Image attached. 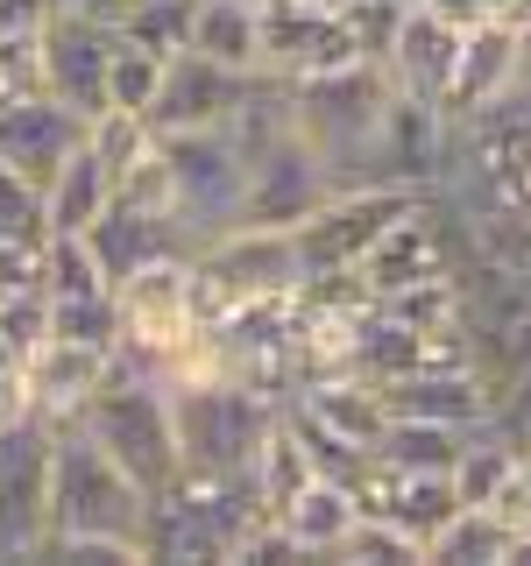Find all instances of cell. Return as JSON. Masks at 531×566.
<instances>
[{
  "mask_svg": "<svg viewBox=\"0 0 531 566\" xmlns=\"http://www.w3.org/2000/svg\"><path fill=\"white\" fill-rule=\"evenodd\" d=\"M50 538H135V545H149V489L85 424H58V439H50Z\"/></svg>",
  "mask_w": 531,
  "mask_h": 566,
  "instance_id": "1",
  "label": "cell"
},
{
  "mask_svg": "<svg viewBox=\"0 0 531 566\" xmlns=\"http://www.w3.org/2000/svg\"><path fill=\"white\" fill-rule=\"evenodd\" d=\"M79 424L149 495H164L177 474H185V453H177V418H170V382L149 376V368H135V361H121V354H114V368H106V382L93 389V403L79 411Z\"/></svg>",
  "mask_w": 531,
  "mask_h": 566,
  "instance_id": "2",
  "label": "cell"
},
{
  "mask_svg": "<svg viewBox=\"0 0 531 566\" xmlns=\"http://www.w3.org/2000/svg\"><path fill=\"white\" fill-rule=\"evenodd\" d=\"M170 418H177V453L185 474H248L256 447L270 439V424L283 418L277 397H262L256 382L227 376H177L170 382Z\"/></svg>",
  "mask_w": 531,
  "mask_h": 566,
  "instance_id": "3",
  "label": "cell"
},
{
  "mask_svg": "<svg viewBox=\"0 0 531 566\" xmlns=\"http://www.w3.org/2000/svg\"><path fill=\"white\" fill-rule=\"evenodd\" d=\"M191 270H199V297L206 318H227L241 305H270V297H298L305 291V255H298L291 227H227L191 248Z\"/></svg>",
  "mask_w": 531,
  "mask_h": 566,
  "instance_id": "4",
  "label": "cell"
},
{
  "mask_svg": "<svg viewBox=\"0 0 531 566\" xmlns=\"http://www.w3.org/2000/svg\"><path fill=\"white\" fill-rule=\"evenodd\" d=\"M164 156L177 220L191 241H212L227 227H241V191H248V149L235 142V128H191V135H156Z\"/></svg>",
  "mask_w": 531,
  "mask_h": 566,
  "instance_id": "5",
  "label": "cell"
},
{
  "mask_svg": "<svg viewBox=\"0 0 531 566\" xmlns=\"http://www.w3.org/2000/svg\"><path fill=\"white\" fill-rule=\"evenodd\" d=\"M425 191L412 185H341L312 220H298V255H305V276H326V270H354L368 255V241L383 234L397 212H412Z\"/></svg>",
  "mask_w": 531,
  "mask_h": 566,
  "instance_id": "6",
  "label": "cell"
},
{
  "mask_svg": "<svg viewBox=\"0 0 531 566\" xmlns=\"http://www.w3.org/2000/svg\"><path fill=\"white\" fill-rule=\"evenodd\" d=\"M50 418H22L0 432V559H43L50 538Z\"/></svg>",
  "mask_w": 531,
  "mask_h": 566,
  "instance_id": "7",
  "label": "cell"
},
{
  "mask_svg": "<svg viewBox=\"0 0 531 566\" xmlns=\"http://www.w3.org/2000/svg\"><path fill=\"white\" fill-rule=\"evenodd\" d=\"M524 78H531V35H518L503 14H489L482 29L460 35L454 78H447V99H439V114H447V120H468V114H482V106L510 99Z\"/></svg>",
  "mask_w": 531,
  "mask_h": 566,
  "instance_id": "8",
  "label": "cell"
},
{
  "mask_svg": "<svg viewBox=\"0 0 531 566\" xmlns=\"http://www.w3.org/2000/svg\"><path fill=\"white\" fill-rule=\"evenodd\" d=\"M114 43H121V29L79 22V14H50L43 22V93L93 120L106 106V64H114Z\"/></svg>",
  "mask_w": 531,
  "mask_h": 566,
  "instance_id": "9",
  "label": "cell"
},
{
  "mask_svg": "<svg viewBox=\"0 0 531 566\" xmlns=\"http://www.w3.org/2000/svg\"><path fill=\"white\" fill-rule=\"evenodd\" d=\"M248 85H256V78H235L227 64L199 57V50H177V57L164 64V93H156L149 120H156V135L227 128V120H235V106L248 99Z\"/></svg>",
  "mask_w": 531,
  "mask_h": 566,
  "instance_id": "10",
  "label": "cell"
},
{
  "mask_svg": "<svg viewBox=\"0 0 531 566\" xmlns=\"http://www.w3.org/2000/svg\"><path fill=\"white\" fill-rule=\"evenodd\" d=\"M106 368H114V347L64 340V333L35 340V347L22 354V382H29L35 418H50V424H79V411L93 403V389L106 382Z\"/></svg>",
  "mask_w": 531,
  "mask_h": 566,
  "instance_id": "11",
  "label": "cell"
},
{
  "mask_svg": "<svg viewBox=\"0 0 531 566\" xmlns=\"http://www.w3.org/2000/svg\"><path fill=\"white\" fill-rule=\"evenodd\" d=\"M354 270H362V283L376 297L404 291V283H425V276H454V262H447V220L433 212V191H425L412 212H397V220L368 241V255L354 262Z\"/></svg>",
  "mask_w": 531,
  "mask_h": 566,
  "instance_id": "12",
  "label": "cell"
},
{
  "mask_svg": "<svg viewBox=\"0 0 531 566\" xmlns=\"http://www.w3.org/2000/svg\"><path fill=\"white\" fill-rule=\"evenodd\" d=\"M79 142H85V114H71V106L50 99V93H35L22 106H0V164L14 177H29L35 191L58 177V164Z\"/></svg>",
  "mask_w": 531,
  "mask_h": 566,
  "instance_id": "13",
  "label": "cell"
},
{
  "mask_svg": "<svg viewBox=\"0 0 531 566\" xmlns=\"http://www.w3.org/2000/svg\"><path fill=\"white\" fill-rule=\"evenodd\" d=\"M291 411L319 424V432H333L341 447L354 453H376L383 432H389V403H383V382L362 376V368H341V376H319L291 397Z\"/></svg>",
  "mask_w": 531,
  "mask_h": 566,
  "instance_id": "14",
  "label": "cell"
},
{
  "mask_svg": "<svg viewBox=\"0 0 531 566\" xmlns=\"http://www.w3.org/2000/svg\"><path fill=\"white\" fill-rule=\"evenodd\" d=\"M454 50H460V35L447 22H433L425 8H404L397 35H389V50H383V71H389L397 93L439 106V99H447V78H454Z\"/></svg>",
  "mask_w": 531,
  "mask_h": 566,
  "instance_id": "15",
  "label": "cell"
},
{
  "mask_svg": "<svg viewBox=\"0 0 531 566\" xmlns=\"http://www.w3.org/2000/svg\"><path fill=\"white\" fill-rule=\"evenodd\" d=\"M191 50L227 64L235 78H262L270 71V43H262V0H199L191 14Z\"/></svg>",
  "mask_w": 531,
  "mask_h": 566,
  "instance_id": "16",
  "label": "cell"
},
{
  "mask_svg": "<svg viewBox=\"0 0 531 566\" xmlns=\"http://www.w3.org/2000/svg\"><path fill=\"white\" fill-rule=\"evenodd\" d=\"M354 517H362V503H354V489L333 482V474H312V482L277 510V524L291 531V545L305 559H333V553H341V538L354 531Z\"/></svg>",
  "mask_w": 531,
  "mask_h": 566,
  "instance_id": "17",
  "label": "cell"
},
{
  "mask_svg": "<svg viewBox=\"0 0 531 566\" xmlns=\"http://www.w3.org/2000/svg\"><path fill=\"white\" fill-rule=\"evenodd\" d=\"M106 206H114V177H106V164L79 142L58 164V177L43 185V234H85Z\"/></svg>",
  "mask_w": 531,
  "mask_h": 566,
  "instance_id": "18",
  "label": "cell"
},
{
  "mask_svg": "<svg viewBox=\"0 0 531 566\" xmlns=\"http://www.w3.org/2000/svg\"><path fill=\"white\" fill-rule=\"evenodd\" d=\"M312 474H319V460H312V447H305V439H298L291 411H283V418L270 424V439L256 447V460H248V482H256V503L277 517V510H283L298 489L312 482Z\"/></svg>",
  "mask_w": 531,
  "mask_h": 566,
  "instance_id": "19",
  "label": "cell"
},
{
  "mask_svg": "<svg viewBox=\"0 0 531 566\" xmlns=\"http://www.w3.org/2000/svg\"><path fill=\"white\" fill-rule=\"evenodd\" d=\"M425 559H439V566H510V531L496 524L482 503H460L454 517L433 531Z\"/></svg>",
  "mask_w": 531,
  "mask_h": 566,
  "instance_id": "20",
  "label": "cell"
},
{
  "mask_svg": "<svg viewBox=\"0 0 531 566\" xmlns=\"http://www.w3.org/2000/svg\"><path fill=\"white\" fill-rule=\"evenodd\" d=\"M85 149L106 164L114 185H128V177L156 156V120L149 114H128V106H100V114L85 120Z\"/></svg>",
  "mask_w": 531,
  "mask_h": 566,
  "instance_id": "21",
  "label": "cell"
},
{
  "mask_svg": "<svg viewBox=\"0 0 531 566\" xmlns=\"http://www.w3.org/2000/svg\"><path fill=\"white\" fill-rule=\"evenodd\" d=\"M475 432H460V424H425V418H389V432H383V460L389 468H404V474H454V460L460 447H468Z\"/></svg>",
  "mask_w": 531,
  "mask_h": 566,
  "instance_id": "22",
  "label": "cell"
},
{
  "mask_svg": "<svg viewBox=\"0 0 531 566\" xmlns=\"http://www.w3.org/2000/svg\"><path fill=\"white\" fill-rule=\"evenodd\" d=\"M43 297H114V276L85 234H43Z\"/></svg>",
  "mask_w": 531,
  "mask_h": 566,
  "instance_id": "23",
  "label": "cell"
},
{
  "mask_svg": "<svg viewBox=\"0 0 531 566\" xmlns=\"http://www.w3.org/2000/svg\"><path fill=\"white\" fill-rule=\"evenodd\" d=\"M460 510V495H454V474H404L397 468V482H389V503H383V517H397L404 531H418L425 545H433V531L447 524Z\"/></svg>",
  "mask_w": 531,
  "mask_h": 566,
  "instance_id": "24",
  "label": "cell"
},
{
  "mask_svg": "<svg viewBox=\"0 0 531 566\" xmlns=\"http://www.w3.org/2000/svg\"><path fill=\"white\" fill-rule=\"evenodd\" d=\"M333 559H347V566H425V538L404 531L397 517H383V510H362Z\"/></svg>",
  "mask_w": 531,
  "mask_h": 566,
  "instance_id": "25",
  "label": "cell"
},
{
  "mask_svg": "<svg viewBox=\"0 0 531 566\" xmlns=\"http://www.w3.org/2000/svg\"><path fill=\"white\" fill-rule=\"evenodd\" d=\"M164 64L170 57H156V50H142L121 35L114 43V64H106V106H128V114H149L156 93H164Z\"/></svg>",
  "mask_w": 531,
  "mask_h": 566,
  "instance_id": "26",
  "label": "cell"
},
{
  "mask_svg": "<svg viewBox=\"0 0 531 566\" xmlns=\"http://www.w3.org/2000/svg\"><path fill=\"white\" fill-rule=\"evenodd\" d=\"M191 14H199V0H135L121 35L156 57H177V50H191Z\"/></svg>",
  "mask_w": 531,
  "mask_h": 566,
  "instance_id": "27",
  "label": "cell"
},
{
  "mask_svg": "<svg viewBox=\"0 0 531 566\" xmlns=\"http://www.w3.org/2000/svg\"><path fill=\"white\" fill-rule=\"evenodd\" d=\"M43 93V35H0V106Z\"/></svg>",
  "mask_w": 531,
  "mask_h": 566,
  "instance_id": "28",
  "label": "cell"
},
{
  "mask_svg": "<svg viewBox=\"0 0 531 566\" xmlns=\"http://www.w3.org/2000/svg\"><path fill=\"white\" fill-rule=\"evenodd\" d=\"M0 234L43 241V191H35L29 177H14L8 164H0Z\"/></svg>",
  "mask_w": 531,
  "mask_h": 566,
  "instance_id": "29",
  "label": "cell"
},
{
  "mask_svg": "<svg viewBox=\"0 0 531 566\" xmlns=\"http://www.w3.org/2000/svg\"><path fill=\"white\" fill-rule=\"evenodd\" d=\"M43 559H64V566H142L149 545H135V538H50Z\"/></svg>",
  "mask_w": 531,
  "mask_h": 566,
  "instance_id": "30",
  "label": "cell"
},
{
  "mask_svg": "<svg viewBox=\"0 0 531 566\" xmlns=\"http://www.w3.org/2000/svg\"><path fill=\"white\" fill-rule=\"evenodd\" d=\"M489 199H503V206L531 212V142H524V149H518V156H510V164H503V177H496V185H489Z\"/></svg>",
  "mask_w": 531,
  "mask_h": 566,
  "instance_id": "31",
  "label": "cell"
},
{
  "mask_svg": "<svg viewBox=\"0 0 531 566\" xmlns=\"http://www.w3.org/2000/svg\"><path fill=\"white\" fill-rule=\"evenodd\" d=\"M412 8H425L433 22H447L454 35H468V29H482V22H489L482 0H412Z\"/></svg>",
  "mask_w": 531,
  "mask_h": 566,
  "instance_id": "32",
  "label": "cell"
},
{
  "mask_svg": "<svg viewBox=\"0 0 531 566\" xmlns=\"http://www.w3.org/2000/svg\"><path fill=\"white\" fill-rule=\"evenodd\" d=\"M135 0H58V14H79V22H100V29H121Z\"/></svg>",
  "mask_w": 531,
  "mask_h": 566,
  "instance_id": "33",
  "label": "cell"
},
{
  "mask_svg": "<svg viewBox=\"0 0 531 566\" xmlns=\"http://www.w3.org/2000/svg\"><path fill=\"white\" fill-rule=\"evenodd\" d=\"M22 418H35V403H29L22 368H8V376H0V432H8V424H22Z\"/></svg>",
  "mask_w": 531,
  "mask_h": 566,
  "instance_id": "34",
  "label": "cell"
},
{
  "mask_svg": "<svg viewBox=\"0 0 531 566\" xmlns=\"http://www.w3.org/2000/svg\"><path fill=\"white\" fill-rule=\"evenodd\" d=\"M503 22L518 29V35H531V0H510V8H503Z\"/></svg>",
  "mask_w": 531,
  "mask_h": 566,
  "instance_id": "35",
  "label": "cell"
},
{
  "mask_svg": "<svg viewBox=\"0 0 531 566\" xmlns=\"http://www.w3.org/2000/svg\"><path fill=\"white\" fill-rule=\"evenodd\" d=\"M8 368H22V347H14L8 326H0V376H8Z\"/></svg>",
  "mask_w": 531,
  "mask_h": 566,
  "instance_id": "36",
  "label": "cell"
},
{
  "mask_svg": "<svg viewBox=\"0 0 531 566\" xmlns=\"http://www.w3.org/2000/svg\"><path fill=\"white\" fill-rule=\"evenodd\" d=\"M298 8H312V14H347V0H298Z\"/></svg>",
  "mask_w": 531,
  "mask_h": 566,
  "instance_id": "37",
  "label": "cell"
},
{
  "mask_svg": "<svg viewBox=\"0 0 531 566\" xmlns=\"http://www.w3.org/2000/svg\"><path fill=\"white\" fill-rule=\"evenodd\" d=\"M518 447H524V453H531V411H524V424H518Z\"/></svg>",
  "mask_w": 531,
  "mask_h": 566,
  "instance_id": "38",
  "label": "cell"
},
{
  "mask_svg": "<svg viewBox=\"0 0 531 566\" xmlns=\"http://www.w3.org/2000/svg\"><path fill=\"white\" fill-rule=\"evenodd\" d=\"M482 8H489V14H503V8H510V0H482Z\"/></svg>",
  "mask_w": 531,
  "mask_h": 566,
  "instance_id": "39",
  "label": "cell"
}]
</instances>
